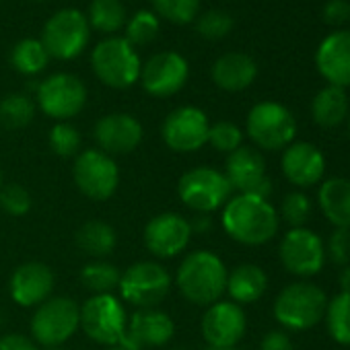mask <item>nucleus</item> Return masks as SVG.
<instances>
[{"label":"nucleus","mask_w":350,"mask_h":350,"mask_svg":"<svg viewBox=\"0 0 350 350\" xmlns=\"http://www.w3.org/2000/svg\"><path fill=\"white\" fill-rule=\"evenodd\" d=\"M221 225L225 233L241 245H264L272 241L280 227L278 211L260 196L237 194L223 206Z\"/></svg>","instance_id":"nucleus-1"},{"label":"nucleus","mask_w":350,"mask_h":350,"mask_svg":"<svg viewBox=\"0 0 350 350\" xmlns=\"http://www.w3.org/2000/svg\"><path fill=\"white\" fill-rule=\"evenodd\" d=\"M227 276L229 270L215 252L196 250L184 256L173 284L188 303L208 307L223 299L227 291Z\"/></svg>","instance_id":"nucleus-2"},{"label":"nucleus","mask_w":350,"mask_h":350,"mask_svg":"<svg viewBox=\"0 0 350 350\" xmlns=\"http://www.w3.org/2000/svg\"><path fill=\"white\" fill-rule=\"evenodd\" d=\"M327 307V297L323 288H319L313 282L299 280L284 286L276 299H274V319L284 327L293 332H303L313 325H317Z\"/></svg>","instance_id":"nucleus-3"},{"label":"nucleus","mask_w":350,"mask_h":350,"mask_svg":"<svg viewBox=\"0 0 350 350\" xmlns=\"http://www.w3.org/2000/svg\"><path fill=\"white\" fill-rule=\"evenodd\" d=\"M81 327V305L70 297H50L36 307L29 332L38 346L52 348L68 342Z\"/></svg>","instance_id":"nucleus-4"},{"label":"nucleus","mask_w":350,"mask_h":350,"mask_svg":"<svg viewBox=\"0 0 350 350\" xmlns=\"http://www.w3.org/2000/svg\"><path fill=\"white\" fill-rule=\"evenodd\" d=\"M233 194L227 175L215 167L200 165L186 171L178 182V196L196 215H211L223 208Z\"/></svg>","instance_id":"nucleus-5"},{"label":"nucleus","mask_w":350,"mask_h":350,"mask_svg":"<svg viewBox=\"0 0 350 350\" xmlns=\"http://www.w3.org/2000/svg\"><path fill=\"white\" fill-rule=\"evenodd\" d=\"M171 286H173V278L163 264L152 260H142L128 266L122 272L118 291H120V299H124L126 303L138 309H148L161 305L171 293Z\"/></svg>","instance_id":"nucleus-6"},{"label":"nucleus","mask_w":350,"mask_h":350,"mask_svg":"<svg viewBox=\"0 0 350 350\" xmlns=\"http://www.w3.org/2000/svg\"><path fill=\"white\" fill-rule=\"evenodd\" d=\"M245 130L258 148L284 150L297 136V120L282 103L260 101L250 109Z\"/></svg>","instance_id":"nucleus-7"},{"label":"nucleus","mask_w":350,"mask_h":350,"mask_svg":"<svg viewBox=\"0 0 350 350\" xmlns=\"http://www.w3.org/2000/svg\"><path fill=\"white\" fill-rule=\"evenodd\" d=\"M72 180L79 192L95 202L109 200L120 186V169L113 157L99 148H85L75 157Z\"/></svg>","instance_id":"nucleus-8"},{"label":"nucleus","mask_w":350,"mask_h":350,"mask_svg":"<svg viewBox=\"0 0 350 350\" xmlns=\"http://www.w3.org/2000/svg\"><path fill=\"white\" fill-rule=\"evenodd\" d=\"M95 77L111 89H128L140 79V58L126 38H109L91 54Z\"/></svg>","instance_id":"nucleus-9"},{"label":"nucleus","mask_w":350,"mask_h":350,"mask_svg":"<svg viewBox=\"0 0 350 350\" xmlns=\"http://www.w3.org/2000/svg\"><path fill=\"white\" fill-rule=\"evenodd\" d=\"M128 313L124 303L111 295H91L81 305V329L101 346H116L126 332Z\"/></svg>","instance_id":"nucleus-10"},{"label":"nucleus","mask_w":350,"mask_h":350,"mask_svg":"<svg viewBox=\"0 0 350 350\" xmlns=\"http://www.w3.org/2000/svg\"><path fill=\"white\" fill-rule=\"evenodd\" d=\"M89 42V21L77 9L58 11L44 27L42 44L52 58L72 60Z\"/></svg>","instance_id":"nucleus-11"},{"label":"nucleus","mask_w":350,"mask_h":350,"mask_svg":"<svg viewBox=\"0 0 350 350\" xmlns=\"http://www.w3.org/2000/svg\"><path fill=\"white\" fill-rule=\"evenodd\" d=\"M38 103L48 118L68 122L83 111L87 103V89L79 77L58 72L38 85Z\"/></svg>","instance_id":"nucleus-12"},{"label":"nucleus","mask_w":350,"mask_h":350,"mask_svg":"<svg viewBox=\"0 0 350 350\" xmlns=\"http://www.w3.org/2000/svg\"><path fill=\"white\" fill-rule=\"evenodd\" d=\"M278 258L286 272L299 278H311L323 268L325 247L321 237L311 229H288L278 245Z\"/></svg>","instance_id":"nucleus-13"},{"label":"nucleus","mask_w":350,"mask_h":350,"mask_svg":"<svg viewBox=\"0 0 350 350\" xmlns=\"http://www.w3.org/2000/svg\"><path fill=\"white\" fill-rule=\"evenodd\" d=\"M208 116L200 107L184 105L173 109L165 118L161 126V138L173 152H196L208 144Z\"/></svg>","instance_id":"nucleus-14"},{"label":"nucleus","mask_w":350,"mask_h":350,"mask_svg":"<svg viewBox=\"0 0 350 350\" xmlns=\"http://www.w3.org/2000/svg\"><path fill=\"white\" fill-rule=\"evenodd\" d=\"M192 225L180 213H161L152 217L142 231L144 247L159 260L184 254L192 239Z\"/></svg>","instance_id":"nucleus-15"},{"label":"nucleus","mask_w":350,"mask_h":350,"mask_svg":"<svg viewBox=\"0 0 350 350\" xmlns=\"http://www.w3.org/2000/svg\"><path fill=\"white\" fill-rule=\"evenodd\" d=\"M233 190L239 194H252L260 198H270L272 182L266 173V161L262 152L254 146H239L227 154L225 171Z\"/></svg>","instance_id":"nucleus-16"},{"label":"nucleus","mask_w":350,"mask_h":350,"mask_svg":"<svg viewBox=\"0 0 350 350\" xmlns=\"http://www.w3.org/2000/svg\"><path fill=\"white\" fill-rule=\"evenodd\" d=\"M200 329L208 346L235 348L245 336L247 317L241 305L233 301H217L206 307Z\"/></svg>","instance_id":"nucleus-17"},{"label":"nucleus","mask_w":350,"mask_h":350,"mask_svg":"<svg viewBox=\"0 0 350 350\" xmlns=\"http://www.w3.org/2000/svg\"><path fill=\"white\" fill-rule=\"evenodd\" d=\"M190 66L178 52H159L140 68L142 89L152 97H171L188 83Z\"/></svg>","instance_id":"nucleus-18"},{"label":"nucleus","mask_w":350,"mask_h":350,"mask_svg":"<svg viewBox=\"0 0 350 350\" xmlns=\"http://www.w3.org/2000/svg\"><path fill=\"white\" fill-rule=\"evenodd\" d=\"M175 336V321L169 313L148 307L136 309L126 323V332L122 336V346L128 350H144L165 346Z\"/></svg>","instance_id":"nucleus-19"},{"label":"nucleus","mask_w":350,"mask_h":350,"mask_svg":"<svg viewBox=\"0 0 350 350\" xmlns=\"http://www.w3.org/2000/svg\"><path fill=\"white\" fill-rule=\"evenodd\" d=\"M142 124L130 113H107L95 122L93 138L97 148L109 157L130 154L142 142Z\"/></svg>","instance_id":"nucleus-20"},{"label":"nucleus","mask_w":350,"mask_h":350,"mask_svg":"<svg viewBox=\"0 0 350 350\" xmlns=\"http://www.w3.org/2000/svg\"><path fill=\"white\" fill-rule=\"evenodd\" d=\"M56 276L44 262H25L11 274L9 293L19 307H38L54 293Z\"/></svg>","instance_id":"nucleus-21"},{"label":"nucleus","mask_w":350,"mask_h":350,"mask_svg":"<svg viewBox=\"0 0 350 350\" xmlns=\"http://www.w3.org/2000/svg\"><path fill=\"white\" fill-rule=\"evenodd\" d=\"M280 167L284 178L297 188L321 184L325 173V157L311 142H293L282 150Z\"/></svg>","instance_id":"nucleus-22"},{"label":"nucleus","mask_w":350,"mask_h":350,"mask_svg":"<svg viewBox=\"0 0 350 350\" xmlns=\"http://www.w3.org/2000/svg\"><path fill=\"white\" fill-rule=\"evenodd\" d=\"M315 66L329 85L350 87V29H338L319 44Z\"/></svg>","instance_id":"nucleus-23"},{"label":"nucleus","mask_w":350,"mask_h":350,"mask_svg":"<svg viewBox=\"0 0 350 350\" xmlns=\"http://www.w3.org/2000/svg\"><path fill=\"white\" fill-rule=\"evenodd\" d=\"M213 81L219 89L227 93H239L247 89L258 77V64L252 56L243 52H229L223 54L213 64Z\"/></svg>","instance_id":"nucleus-24"},{"label":"nucleus","mask_w":350,"mask_h":350,"mask_svg":"<svg viewBox=\"0 0 350 350\" xmlns=\"http://www.w3.org/2000/svg\"><path fill=\"white\" fill-rule=\"evenodd\" d=\"M317 204L336 229H350V180L329 178L317 190Z\"/></svg>","instance_id":"nucleus-25"},{"label":"nucleus","mask_w":350,"mask_h":350,"mask_svg":"<svg viewBox=\"0 0 350 350\" xmlns=\"http://www.w3.org/2000/svg\"><path fill=\"white\" fill-rule=\"evenodd\" d=\"M268 291V274L258 264H239L227 276V295L237 305H250Z\"/></svg>","instance_id":"nucleus-26"},{"label":"nucleus","mask_w":350,"mask_h":350,"mask_svg":"<svg viewBox=\"0 0 350 350\" xmlns=\"http://www.w3.org/2000/svg\"><path fill=\"white\" fill-rule=\"evenodd\" d=\"M311 118L319 128H336L348 118L346 91L334 85L323 87L311 101Z\"/></svg>","instance_id":"nucleus-27"},{"label":"nucleus","mask_w":350,"mask_h":350,"mask_svg":"<svg viewBox=\"0 0 350 350\" xmlns=\"http://www.w3.org/2000/svg\"><path fill=\"white\" fill-rule=\"evenodd\" d=\"M77 245L93 260H105L118 245V233L105 221H89L77 231Z\"/></svg>","instance_id":"nucleus-28"},{"label":"nucleus","mask_w":350,"mask_h":350,"mask_svg":"<svg viewBox=\"0 0 350 350\" xmlns=\"http://www.w3.org/2000/svg\"><path fill=\"white\" fill-rule=\"evenodd\" d=\"M122 272L107 260H93L81 270V282L93 295H111L120 284Z\"/></svg>","instance_id":"nucleus-29"},{"label":"nucleus","mask_w":350,"mask_h":350,"mask_svg":"<svg viewBox=\"0 0 350 350\" xmlns=\"http://www.w3.org/2000/svg\"><path fill=\"white\" fill-rule=\"evenodd\" d=\"M323 319L332 340L342 346H350V293H338L329 299Z\"/></svg>","instance_id":"nucleus-30"},{"label":"nucleus","mask_w":350,"mask_h":350,"mask_svg":"<svg viewBox=\"0 0 350 350\" xmlns=\"http://www.w3.org/2000/svg\"><path fill=\"white\" fill-rule=\"evenodd\" d=\"M50 54L46 52L44 44L40 40H21L11 54V64L15 66V70H19L21 75L27 77H36L40 75L46 66H48Z\"/></svg>","instance_id":"nucleus-31"},{"label":"nucleus","mask_w":350,"mask_h":350,"mask_svg":"<svg viewBox=\"0 0 350 350\" xmlns=\"http://www.w3.org/2000/svg\"><path fill=\"white\" fill-rule=\"evenodd\" d=\"M36 118V105L27 95L11 93L0 101V126L7 130H21Z\"/></svg>","instance_id":"nucleus-32"},{"label":"nucleus","mask_w":350,"mask_h":350,"mask_svg":"<svg viewBox=\"0 0 350 350\" xmlns=\"http://www.w3.org/2000/svg\"><path fill=\"white\" fill-rule=\"evenodd\" d=\"M89 23L103 33H113L124 27L126 9L120 0H93L89 7Z\"/></svg>","instance_id":"nucleus-33"},{"label":"nucleus","mask_w":350,"mask_h":350,"mask_svg":"<svg viewBox=\"0 0 350 350\" xmlns=\"http://www.w3.org/2000/svg\"><path fill=\"white\" fill-rule=\"evenodd\" d=\"M50 148L62 159L77 157L81 152V132L70 122H56L48 136Z\"/></svg>","instance_id":"nucleus-34"},{"label":"nucleus","mask_w":350,"mask_h":350,"mask_svg":"<svg viewBox=\"0 0 350 350\" xmlns=\"http://www.w3.org/2000/svg\"><path fill=\"white\" fill-rule=\"evenodd\" d=\"M150 3L163 19L178 25L192 23L200 11V0H150Z\"/></svg>","instance_id":"nucleus-35"},{"label":"nucleus","mask_w":350,"mask_h":350,"mask_svg":"<svg viewBox=\"0 0 350 350\" xmlns=\"http://www.w3.org/2000/svg\"><path fill=\"white\" fill-rule=\"evenodd\" d=\"M157 36H159V19L150 11H140L126 23V42L132 48L146 46Z\"/></svg>","instance_id":"nucleus-36"},{"label":"nucleus","mask_w":350,"mask_h":350,"mask_svg":"<svg viewBox=\"0 0 350 350\" xmlns=\"http://www.w3.org/2000/svg\"><path fill=\"white\" fill-rule=\"evenodd\" d=\"M243 142V132L237 124L233 122H217V124H211V130H208V144L219 150V152H227L231 154L233 150H237Z\"/></svg>","instance_id":"nucleus-37"},{"label":"nucleus","mask_w":350,"mask_h":350,"mask_svg":"<svg viewBox=\"0 0 350 350\" xmlns=\"http://www.w3.org/2000/svg\"><path fill=\"white\" fill-rule=\"evenodd\" d=\"M291 229L305 227L307 219L311 217V200L303 192H291L282 198L280 215H278Z\"/></svg>","instance_id":"nucleus-38"},{"label":"nucleus","mask_w":350,"mask_h":350,"mask_svg":"<svg viewBox=\"0 0 350 350\" xmlns=\"http://www.w3.org/2000/svg\"><path fill=\"white\" fill-rule=\"evenodd\" d=\"M33 206L31 194L21 184H7L0 190V208L9 217H25Z\"/></svg>","instance_id":"nucleus-39"},{"label":"nucleus","mask_w":350,"mask_h":350,"mask_svg":"<svg viewBox=\"0 0 350 350\" xmlns=\"http://www.w3.org/2000/svg\"><path fill=\"white\" fill-rule=\"evenodd\" d=\"M196 29L202 38L206 40H223L225 36L231 33L233 29V19L223 13V11H206L204 15H200Z\"/></svg>","instance_id":"nucleus-40"},{"label":"nucleus","mask_w":350,"mask_h":350,"mask_svg":"<svg viewBox=\"0 0 350 350\" xmlns=\"http://www.w3.org/2000/svg\"><path fill=\"white\" fill-rule=\"evenodd\" d=\"M325 258H329L336 266H350V229H334L327 239Z\"/></svg>","instance_id":"nucleus-41"},{"label":"nucleus","mask_w":350,"mask_h":350,"mask_svg":"<svg viewBox=\"0 0 350 350\" xmlns=\"http://www.w3.org/2000/svg\"><path fill=\"white\" fill-rule=\"evenodd\" d=\"M321 19L332 25L340 27L350 21V3L348 0H327L321 9Z\"/></svg>","instance_id":"nucleus-42"},{"label":"nucleus","mask_w":350,"mask_h":350,"mask_svg":"<svg viewBox=\"0 0 350 350\" xmlns=\"http://www.w3.org/2000/svg\"><path fill=\"white\" fill-rule=\"evenodd\" d=\"M260 350H295V344L291 340V336L282 329H270L262 342H260Z\"/></svg>","instance_id":"nucleus-43"},{"label":"nucleus","mask_w":350,"mask_h":350,"mask_svg":"<svg viewBox=\"0 0 350 350\" xmlns=\"http://www.w3.org/2000/svg\"><path fill=\"white\" fill-rule=\"evenodd\" d=\"M0 350H40L36 340L25 334H5L0 338Z\"/></svg>","instance_id":"nucleus-44"},{"label":"nucleus","mask_w":350,"mask_h":350,"mask_svg":"<svg viewBox=\"0 0 350 350\" xmlns=\"http://www.w3.org/2000/svg\"><path fill=\"white\" fill-rule=\"evenodd\" d=\"M190 225H192V233H208L213 227V221L208 215H196V219L190 221Z\"/></svg>","instance_id":"nucleus-45"},{"label":"nucleus","mask_w":350,"mask_h":350,"mask_svg":"<svg viewBox=\"0 0 350 350\" xmlns=\"http://www.w3.org/2000/svg\"><path fill=\"white\" fill-rule=\"evenodd\" d=\"M338 282L342 293H350V266H344L338 274Z\"/></svg>","instance_id":"nucleus-46"},{"label":"nucleus","mask_w":350,"mask_h":350,"mask_svg":"<svg viewBox=\"0 0 350 350\" xmlns=\"http://www.w3.org/2000/svg\"><path fill=\"white\" fill-rule=\"evenodd\" d=\"M105 350H128V348H124L122 344H116V346H105Z\"/></svg>","instance_id":"nucleus-47"},{"label":"nucleus","mask_w":350,"mask_h":350,"mask_svg":"<svg viewBox=\"0 0 350 350\" xmlns=\"http://www.w3.org/2000/svg\"><path fill=\"white\" fill-rule=\"evenodd\" d=\"M204 350H237V348H215V346H206Z\"/></svg>","instance_id":"nucleus-48"},{"label":"nucleus","mask_w":350,"mask_h":350,"mask_svg":"<svg viewBox=\"0 0 350 350\" xmlns=\"http://www.w3.org/2000/svg\"><path fill=\"white\" fill-rule=\"evenodd\" d=\"M346 132H348V138H350V116L346 118Z\"/></svg>","instance_id":"nucleus-49"},{"label":"nucleus","mask_w":350,"mask_h":350,"mask_svg":"<svg viewBox=\"0 0 350 350\" xmlns=\"http://www.w3.org/2000/svg\"><path fill=\"white\" fill-rule=\"evenodd\" d=\"M44 350H64L62 346H52V348H44Z\"/></svg>","instance_id":"nucleus-50"},{"label":"nucleus","mask_w":350,"mask_h":350,"mask_svg":"<svg viewBox=\"0 0 350 350\" xmlns=\"http://www.w3.org/2000/svg\"><path fill=\"white\" fill-rule=\"evenodd\" d=\"M3 186H5V182H3V171H0V190H3Z\"/></svg>","instance_id":"nucleus-51"}]
</instances>
